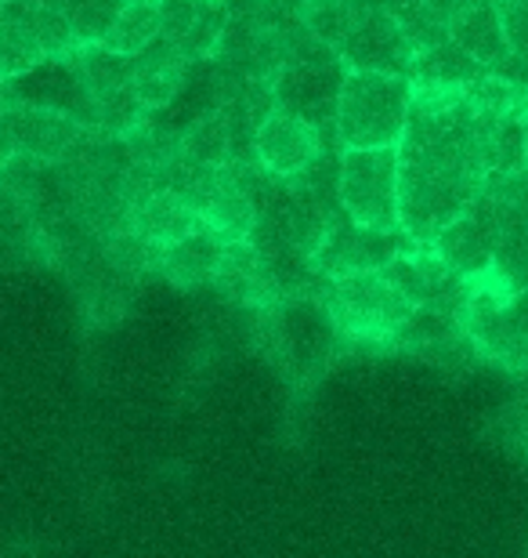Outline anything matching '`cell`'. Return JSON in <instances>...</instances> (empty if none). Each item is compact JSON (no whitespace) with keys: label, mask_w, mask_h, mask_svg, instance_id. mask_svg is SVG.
Returning <instances> with one entry per match:
<instances>
[{"label":"cell","mask_w":528,"mask_h":558,"mask_svg":"<svg viewBox=\"0 0 528 558\" xmlns=\"http://www.w3.org/2000/svg\"><path fill=\"white\" fill-rule=\"evenodd\" d=\"M15 138H11V128H8V120H4V109H0V167H4L11 156H15Z\"/></svg>","instance_id":"23"},{"label":"cell","mask_w":528,"mask_h":558,"mask_svg":"<svg viewBox=\"0 0 528 558\" xmlns=\"http://www.w3.org/2000/svg\"><path fill=\"white\" fill-rule=\"evenodd\" d=\"M51 4L62 11L65 22H70L76 40L102 44L112 19H116V11L123 8V0H51Z\"/></svg>","instance_id":"20"},{"label":"cell","mask_w":528,"mask_h":558,"mask_svg":"<svg viewBox=\"0 0 528 558\" xmlns=\"http://www.w3.org/2000/svg\"><path fill=\"white\" fill-rule=\"evenodd\" d=\"M384 272L413 301V308L445 312V316H459L464 312L470 279L459 276L431 243H413V247L395 254L384 265Z\"/></svg>","instance_id":"8"},{"label":"cell","mask_w":528,"mask_h":558,"mask_svg":"<svg viewBox=\"0 0 528 558\" xmlns=\"http://www.w3.org/2000/svg\"><path fill=\"white\" fill-rule=\"evenodd\" d=\"M496 243H500V210L496 199L481 193L464 215H456L449 226L431 240V247L453 265L459 276L475 279L496 265Z\"/></svg>","instance_id":"10"},{"label":"cell","mask_w":528,"mask_h":558,"mask_svg":"<svg viewBox=\"0 0 528 558\" xmlns=\"http://www.w3.org/2000/svg\"><path fill=\"white\" fill-rule=\"evenodd\" d=\"M213 290L229 301H240V305H254L265 308L279 298V279L272 262L265 258V251L257 247L254 236L250 240H232L224 243L218 276H213Z\"/></svg>","instance_id":"12"},{"label":"cell","mask_w":528,"mask_h":558,"mask_svg":"<svg viewBox=\"0 0 528 558\" xmlns=\"http://www.w3.org/2000/svg\"><path fill=\"white\" fill-rule=\"evenodd\" d=\"M221 254H224V240L213 229L199 226L196 232H188V236L167 243L163 258H160V276L171 279L177 290L210 287L213 276H218Z\"/></svg>","instance_id":"14"},{"label":"cell","mask_w":528,"mask_h":558,"mask_svg":"<svg viewBox=\"0 0 528 558\" xmlns=\"http://www.w3.org/2000/svg\"><path fill=\"white\" fill-rule=\"evenodd\" d=\"M37 4H0V87L48 62L33 19Z\"/></svg>","instance_id":"16"},{"label":"cell","mask_w":528,"mask_h":558,"mask_svg":"<svg viewBox=\"0 0 528 558\" xmlns=\"http://www.w3.org/2000/svg\"><path fill=\"white\" fill-rule=\"evenodd\" d=\"M449 37H453L470 59L486 65V70L503 73V65L511 62V48H507V37H503L496 0H470V4L449 22Z\"/></svg>","instance_id":"15"},{"label":"cell","mask_w":528,"mask_h":558,"mask_svg":"<svg viewBox=\"0 0 528 558\" xmlns=\"http://www.w3.org/2000/svg\"><path fill=\"white\" fill-rule=\"evenodd\" d=\"M413 109V81L402 73L347 70L336 102L333 135L341 149H384L406 135Z\"/></svg>","instance_id":"1"},{"label":"cell","mask_w":528,"mask_h":558,"mask_svg":"<svg viewBox=\"0 0 528 558\" xmlns=\"http://www.w3.org/2000/svg\"><path fill=\"white\" fill-rule=\"evenodd\" d=\"M481 73H489L486 65L470 59L453 37H445V40H434L417 51L409 81L413 84H470Z\"/></svg>","instance_id":"17"},{"label":"cell","mask_w":528,"mask_h":558,"mask_svg":"<svg viewBox=\"0 0 528 558\" xmlns=\"http://www.w3.org/2000/svg\"><path fill=\"white\" fill-rule=\"evenodd\" d=\"M163 19H160V0H123V8L112 19L109 33L102 37V44L116 54H138L149 44L160 37Z\"/></svg>","instance_id":"18"},{"label":"cell","mask_w":528,"mask_h":558,"mask_svg":"<svg viewBox=\"0 0 528 558\" xmlns=\"http://www.w3.org/2000/svg\"><path fill=\"white\" fill-rule=\"evenodd\" d=\"M131 73H134V92H138L145 109H160L182 92L185 73H188V54L177 48L171 37H156L149 48L131 54Z\"/></svg>","instance_id":"13"},{"label":"cell","mask_w":528,"mask_h":558,"mask_svg":"<svg viewBox=\"0 0 528 558\" xmlns=\"http://www.w3.org/2000/svg\"><path fill=\"white\" fill-rule=\"evenodd\" d=\"M326 316H330L333 330L355 344H402V333L417 316L413 301L391 283L384 269L347 272L330 279L322 294Z\"/></svg>","instance_id":"2"},{"label":"cell","mask_w":528,"mask_h":558,"mask_svg":"<svg viewBox=\"0 0 528 558\" xmlns=\"http://www.w3.org/2000/svg\"><path fill=\"white\" fill-rule=\"evenodd\" d=\"M322 156V128L294 109L272 106L254 128V160L268 178L297 182Z\"/></svg>","instance_id":"7"},{"label":"cell","mask_w":528,"mask_h":558,"mask_svg":"<svg viewBox=\"0 0 528 558\" xmlns=\"http://www.w3.org/2000/svg\"><path fill=\"white\" fill-rule=\"evenodd\" d=\"M182 160L196 167H229L232 163V113L213 109L199 117L182 135Z\"/></svg>","instance_id":"19"},{"label":"cell","mask_w":528,"mask_h":558,"mask_svg":"<svg viewBox=\"0 0 528 558\" xmlns=\"http://www.w3.org/2000/svg\"><path fill=\"white\" fill-rule=\"evenodd\" d=\"M459 327L486 360L528 371V290H514L500 272L470 279Z\"/></svg>","instance_id":"3"},{"label":"cell","mask_w":528,"mask_h":558,"mask_svg":"<svg viewBox=\"0 0 528 558\" xmlns=\"http://www.w3.org/2000/svg\"><path fill=\"white\" fill-rule=\"evenodd\" d=\"M341 59L347 70H380L409 76L417 44L409 40L406 26L380 8H352V26L341 40Z\"/></svg>","instance_id":"9"},{"label":"cell","mask_w":528,"mask_h":558,"mask_svg":"<svg viewBox=\"0 0 528 558\" xmlns=\"http://www.w3.org/2000/svg\"><path fill=\"white\" fill-rule=\"evenodd\" d=\"M467 4H470V0H423L427 15H431L442 29H449V22H453Z\"/></svg>","instance_id":"22"},{"label":"cell","mask_w":528,"mask_h":558,"mask_svg":"<svg viewBox=\"0 0 528 558\" xmlns=\"http://www.w3.org/2000/svg\"><path fill=\"white\" fill-rule=\"evenodd\" d=\"M0 4H37V0H0Z\"/></svg>","instance_id":"25"},{"label":"cell","mask_w":528,"mask_h":558,"mask_svg":"<svg viewBox=\"0 0 528 558\" xmlns=\"http://www.w3.org/2000/svg\"><path fill=\"white\" fill-rule=\"evenodd\" d=\"M525 167H528V113H525Z\"/></svg>","instance_id":"24"},{"label":"cell","mask_w":528,"mask_h":558,"mask_svg":"<svg viewBox=\"0 0 528 558\" xmlns=\"http://www.w3.org/2000/svg\"><path fill=\"white\" fill-rule=\"evenodd\" d=\"M336 204L366 229H402L398 210V145L341 149L336 156Z\"/></svg>","instance_id":"4"},{"label":"cell","mask_w":528,"mask_h":558,"mask_svg":"<svg viewBox=\"0 0 528 558\" xmlns=\"http://www.w3.org/2000/svg\"><path fill=\"white\" fill-rule=\"evenodd\" d=\"M503 37H507L511 62H518L528 70V0H496Z\"/></svg>","instance_id":"21"},{"label":"cell","mask_w":528,"mask_h":558,"mask_svg":"<svg viewBox=\"0 0 528 558\" xmlns=\"http://www.w3.org/2000/svg\"><path fill=\"white\" fill-rule=\"evenodd\" d=\"M344 76H347V62L341 59V51L308 37L305 44L286 48V59L272 76L275 106L294 109V113H300L319 128L326 124L333 128Z\"/></svg>","instance_id":"5"},{"label":"cell","mask_w":528,"mask_h":558,"mask_svg":"<svg viewBox=\"0 0 528 558\" xmlns=\"http://www.w3.org/2000/svg\"><path fill=\"white\" fill-rule=\"evenodd\" d=\"M413 243L417 240H413L406 229H395V232L366 229L341 210V218H330V226L322 229L319 243L308 254V265L326 279L366 272V269H384L395 254L413 247Z\"/></svg>","instance_id":"6"},{"label":"cell","mask_w":528,"mask_h":558,"mask_svg":"<svg viewBox=\"0 0 528 558\" xmlns=\"http://www.w3.org/2000/svg\"><path fill=\"white\" fill-rule=\"evenodd\" d=\"M0 109H4L15 149L33 156V160H65L87 138L84 120L65 113V109L37 102H0Z\"/></svg>","instance_id":"11"}]
</instances>
